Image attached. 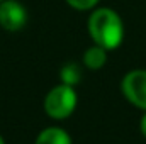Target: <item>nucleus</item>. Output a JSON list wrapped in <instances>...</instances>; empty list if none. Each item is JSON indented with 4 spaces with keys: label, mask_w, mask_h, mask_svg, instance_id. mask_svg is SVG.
Instances as JSON below:
<instances>
[{
    "label": "nucleus",
    "mask_w": 146,
    "mask_h": 144,
    "mask_svg": "<svg viewBox=\"0 0 146 144\" xmlns=\"http://www.w3.org/2000/svg\"><path fill=\"white\" fill-rule=\"evenodd\" d=\"M88 34L104 49H115L124 39V24L112 9H95L88 19Z\"/></svg>",
    "instance_id": "nucleus-1"
},
{
    "label": "nucleus",
    "mask_w": 146,
    "mask_h": 144,
    "mask_svg": "<svg viewBox=\"0 0 146 144\" xmlns=\"http://www.w3.org/2000/svg\"><path fill=\"white\" fill-rule=\"evenodd\" d=\"M76 107V93L70 85H58L44 98V110L51 119H66L73 114Z\"/></svg>",
    "instance_id": "nucleus-2"
},
{
    "label": "nucleus",
    "mask_w": 146,
    "mask_h": 144,
    "mask_svg": "<svg viewBox=\"0 0 146 144\" xmlns=\"http://www.w3.org/2000/svg\"><path fill=\"white\" fill-rule=\"evenodd\" d=\"M124 97L138 108L146 110V70L129 71L121 83Z\"/></svg>",
    "instance_id": "nucleus-3"
},
{
    "label": "nucleus",
    "mask_w": 146,
    "mask_h": 144,
    "mask_svg": "<svg viewBox=\"0 0 146 144\" xmlns=\"http://www.w3.org/2000/svg\"><path fill=\"white\" fill-rule=\"evenodd\" d=\"M27 22V10L17 0L0 2V26L5 31H21Z\"/></svg>",
    "instance_id": "nucleus-4"
},
{
    "label": "nucleus",
    "mask_w": 146,
    "mask_h": 144,
    "mask_svg": "<svg viewBox=\"0 0 146 144\" xmlns=\"http://www.w3.org/2000/svg\"><path fill=\"white\" fill-rule=\"evenodd\" d=\"M34 144H72V139L61 127H48L39 132Z\"/></svg>",
    "instance_id": "nucleus-5"
},
{
    "label": "nucleus",
    "mask_w": 146,
    "mask_h": 144,
    "mask_svg": "<svg viewBox=\"0 0 146 144\" xmlns=\"http://www.w3.org/2000/svg\"><path fill=\"white\" fill-rule=\"evenodd\" d=\"M106 61H107V49H104L99 44L88 48L83 54V63L90 70H100L106 65Z\"/></svg>",
    "instance_id": "nucleus-6"
},
{
    "label": "nucleus",
    "mask_w": 146,
    "mask_h": 144,
    "mask_svg": "<svg viewBox=\"0 0 146 144\" xmlns=\"http://www.w3.org/2000/svg\"><path fill=\"white\" fill-rule=\"evenodd\" d=\"M61 81L65 85H70V87H75L80 80H82V71H80V66L76 63H68L61 68Z\"/></svg>",
    "instance_id": "nucleus-7"
},
{
    "label": "nucleus",
    "mask_w": 146,
    "mask_h": 144,
    "mask_svg": "<svg viewBox=\"0 0 146 144\" xmlns=\"http://www.w3.org/2000/svg\"><path fill=\"white\" fill-rule=\"evenodd\" d=\"M66 3L75 10H90L99 3V0H66Z\"/></svg>",
    "instance_id": "nucleus-8"
},
{
    "label": "nucleus",
    "mask_w": 146,
    "mask_h": 144,
    "mask_svg": "<svg viewBox=\"0 0 146 144\" xmlns=\"http://www.w3.org/2000/svg\"><path fill=\"white\" fill-rule=\"evenodd\" d=\"M139 129H141V132H143V136L146 137V114L141 117V124H139Z\"/></svg>",
    "instance_id": "nucleus-9"
},
{
    "label": "nucleus",
    "mask_w": 146,
    "mask_h": 144,
    "mask_svg": "<svg viewBox=\"0 0 146 144\" xmlns=\"http://www.w3.org/2000/svg\"><path fill=\"white\" fill-rule=\"evenodd\" d=\"M0 144H5V141H3V137L0 136Z\"/></svg>",
    "instance_id": "nucleus-10"
},
{
    "label": "nucleus",
    "mask_w": 146,
    "mask_h": 144,
    "mask_svg": "<svg viewBox=\"0 0 146 144\" xmlns=\"http://www.w3.org/2000/svg\"><path fill=\"white\" fill-rule=\"evenodd\" d=\"M0 2H2V0H0Z\"/></svg>",
    "instance_id": "nucleus-11"
}]
</instances>
